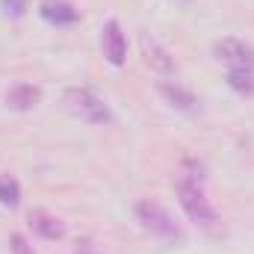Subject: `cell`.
<instances>
[{"mask_svg":"<svg viewBox=\"0 0 254 254\" xmlns=\"http://www.w3.org/2000/svg\"><path fill=\"white\" fill-rule=\"evenodd\" d=\"M63 107L80 122L86 125H107L113 119L110 107L104 104V98H98L92 89H83V86H74V89H65L63 92Z\"/></svg>","mask_w":254,"mask_h":254,"instance_id":"1","label":"cell"},{"mask_svg":"<svg viewBox=\"0 0 254 254\" xmlns=\"http://www.w3.org/2000/svg\"><path fill=\"white\" fill-rule=\"evenodd\" d=\"M136 219L142 222V228H145L148 234H154V237H160V240H166V243H181V240H184V231L178 228L175 216H172L160 201H151V198L139 201V204H136Z\"/></svg>","mask_w":254,"mask_h":254,"instance_id":"2","label":"cell"},{"mask_svg":"<svg viewBox=\"0 0 254 254\" xmlns=\"http://www.w3.org/2000/svg\"><path fill=\"white\" fill-rule=\"evenodd\" d=\"M178 201H181L184 213L190 216V222H195L198 228H207V231L216 228L219 216H216L213 204L207 201L204 190H201L195 181H178Z\"/></svg>","mask_w":254,"mask_h":254,"instance_id":"3","label":"cell"},{"mask_svg":"<svg viewBox=\"0 0 254 254\" xmlns=\"http://www.w3.org/2000/svg\"><path fill=\"white\" fill-rule=\"evenodd\" d=\"M213 51L219 63L228 65V71H254V48L240 39H222Z\"/></svg>","mask_w":254,"mask_h":254,"instance_id":"4","label":"cell"},{"mask_svg":"<svg viewBox=\"0 0 254 254\" xmlns=\"http://www.w3.org/2000/svg\"><path fill=\"white\" fill-rule=\"evenodd\" d=\"M139 48H142L145 63L151 65V71H157V74H163V77H172V74L178 71L175 57H172V54L160 45V39H154L151 33H142V36H139Z\"/></svg>","mask_w":254,"mask_h":254,"instance_id":"5","label":"cell"},{"mask_svg":"<svg viewBox=\"0 0 254 254\" xmlns=\"http://www.w3.org/2000/svg\"><path fill=\"white\" fill-rule=\"evenodd\" d=\"M101 48L110 65H125L127 60V39L119 27V21H107L101 30Z\"/></svg>","mask_w":254,"mask_h":254,"instance_id":"6","label":"cell"},{"mask_svg":"<svg viewBox=\"0 0 254 254\" xmlns=\"http://www.w3.org/2000/svg\"><path fill=\"white\" fill-rule=\"evenodd\" d=\"M39 104H42V89L33 86V83H18L6 92V107L15 110V113H27Z\"/></svg>","mask_w":254,"mask_h":254,"instance_id":"7","label":"cell"},{"mask_svg":"<svg viewBox=\"0 0 254 254\" xmlns=\"http://www.w3.org/2000/svg\"><path fill=\"white\" fill-rule=\"evenodd\" d=\"M27 222H30L33 234H39V237H45V240H63L65 237L63 219L51 216L48 210H33V213L27 216Z\"/></svg>","mask_w":254,"mask_h":254,"instance_id":"8","label":"cell"},{"mask_svg":"<svg viewBox=\"0 0 254 254\" xmlns=\"http://www.w3.org/2000/svg\"><path fill=\"white\" fill-rule=\"evenodd\" d=\"M39 15L48 21V24H57V27H63V24H74L80 15H77V9L71 6V3H65V0H45L42 6H39Z\"/></svg>","mask_w":254,"mask_h":254,"instance_id":"9","label":"cell"},{"mask_svg":"<svg viewBox=\"0 0 254 254\" xmlns=\"http://www.w3.org/2000/svg\"><path fill=\"white\" fill-rule=\"evenodd\" d=\"M160 95L175 107V110H184V113H195L198 110V98L187 92L184 86H178V83H160Z\"/></svg>","mask_w":254,"mask_h":254,"instance_id":"10","label":"cell"},{"mask_svg":"<svg viewBox=\"0 0 254 254\" xmlns=\"http://www.w3.org/2000/svg\"><path fill=\"white\" fill-rule=\"evenodd\" d=\"M0 204L3 207H18L21 204V187L12 175H0Z\"/></svg>","mask_w":254,"mask_h":254,"instance_id":"11","label":"cell"},{"mask_svg":"<svg viewBox=\"0 0 254 254\" xmlns=\"http://www.w3.org/2000/svg\"><path fill=\"white\" fill-rule=\"evenodd\" d=\"M228 86L240 95H254V71H228Z\"/></svg>","mask_w":254,"mask_h":254,"instance_id":"12","label":"cell"},{"mask_svg":"<svg viewBox=\"0 0 254 254\" xmlns=\"http://www.w3.org/2000/svg\"><path fill=\"white\" fill-rule=\"evenodd\" d=\"M0 9H3V15H9V18H21V15L27 12V0H0Z\"/></svg>","mask_w":254,"mask_h":254,"instance_id":"13","label":"cell"},{"mask_svg":"<svg viewBox=\"0 0 254 254\" xmlns=\"http://www.w3.org/2000/svg\"><path fill=\"white\" fill-rule=\"evenodd\" d=\"M9 249H12V254H33V249L27 246V240L21 234H12L9 237Z\"/></svg>","mask_w":254,"mask_h":254,"instance_id":"14","label":"cell"}]
</instances>
